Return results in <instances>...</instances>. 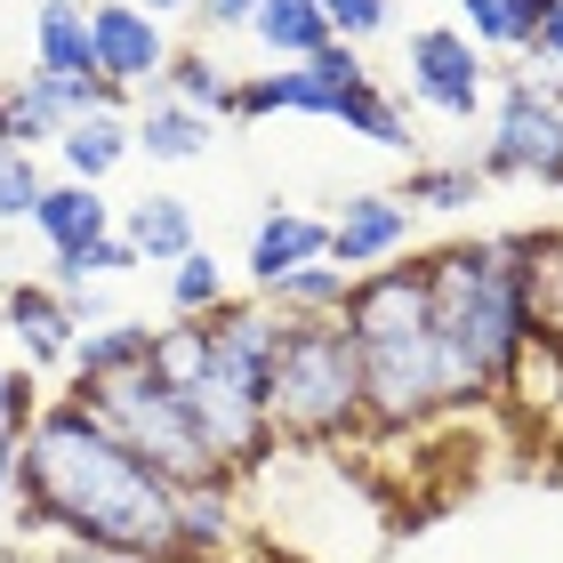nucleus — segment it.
<instances>
[{
	"instance_id": "aec40b11",
	"label": "nucleus",
	"mask_w": 563,
	"mask_h": 563,
	"mask_svg": "<svg viewBox=\"0 0 563 563\" xmlns=\"http://www.w3.org/2000/svg\"><path fill=\"white\" fill-rule=\"evenodd\" d=\"M250 41H258L274 65H306V57H322L339 33H330L322 0H266V9L250 16Z\"/></svg>"
},
{
	"instance_id": "4be33fe9",
	"label": "nucleus",
	"mask_w": 563,
	"mask_h": 563,
	"mask_svg": "<svg viewBox=\"0 0 563 563\" xmlns=\"http://www.w3.org/2000/svg\"><path fill=\"white\" fill-rule=\"evenodd\" d=\"M130 153H137L130 113H89V121H73V130L57 137V162H65V177H81V186H106Z\"/></svg>"
},
{
	"instance_id": "72a5a7b5",
	"label": "nucleus",
	"mask_w": 563,
	"mask_h": 563,
	"mask_svg": "<svg viewBox=\"0 0 563 563\" xmlns=\"http://www.w3.org/2000/svg\"><path fill=\"white\" fill-rule=\"evenodd\" d=\"M41 563H177V555H97V548H48Z\"/></svg>"
},
{
	"instance_id": "4c0bfd02",
	"label": "nucleus",
	"mask_w": 563,
	"mask_h": 563,
	"mask_svg": "<svg viewBox=\"0 0 563 563\" xmlns=\"http://www.w3.org/2000/svg\"><path fill=\"white\" fill-rule=\"evenodd\" d=\"M555 475H563V434H555Z\"/></svg>"
},
{
	"instance_id": "a878e982",
	"label": "nucleus",
	"mask_w": 563,
	"mask_h": 563,
	"mask_svg": "<svg viewBox=\"0 0 563 563\" xmlns=\"http://www.w3.org/2000/svg\"><path fill=\"white\" fill-rule=\"evenodd\" d=\"M234 298V274L218 266V250H194V258L169 266V322H201Z\"/></svg>"
},
{
	"instance_id": "39448f33",
	"label": "nucleus",
	"mask_w": 563,
	"mask_h": 563,
	"mask_svg": "<svg viewBox=\"0 0 563 563\" xmlns=\"http://www.w3.org/2000/svg\"><path fill=\"white\" fill-rule=\"evenodd\" d=\"M266 419L282 451H346L354 434H371L363 354H354L346 322H282Z\"/></svg>"
},
{
	"instance_id": "ddd939ff",
	"label": "nucleus",
	"mask_w": 563,
	"mask_h": 563,
	"mask_svg": "<svg viewBox=\"0 0 563 563\" xmlns=\"http://www.w3.org/2000/svg\"><path fill=\"white\" fill-rule=\"evenodd\" d=\"M177 563H250L242 483H201V492H177Z\"/></svg>"
},
{
	"instance_id": "c756f323",
	"label": "nucleus",
	"mask_w": 563,
	"mask_h": 563,
	"mask_svg": "<svg viewBox=\"0 0 563 563\" xmlns=\"http://www.w3.org/2000/svg\"><path fill=\"white\" fill-rule=\"evenodd\" d=\"M451 9H459V33H467L483 57H492V48L516 57V41H507V0H451Z\"/></svg>"
},
{
	"instance_id": "7ed1b4c3",
	"label": "nucleus",
	"mask_w": 563,
	"mask_h": 563,
	"mask_svg": "<svg viewBox=\"0 0 563 563\" xmlns=\"http://www.w3.org/2000/svg\"><path fill=\"white\" fill-rule=\"evenodd\" d=\"M250 507V548L282 563H378L395 531V507L371 467L346 451H274L242 483Z\"/></svg>"
},
{
	"instance_id": "c9c22d12",
	"label": "nucleus",
	"mask_w": 563,
	"mask_h": 563,
	"mask_svg": "<svg viewBox=\"0 0 563 563\" xmlns=\"http://www.w3.org/2000/svg\"><path fill=\"white\" fill-rule=\"evenodd\" d=\"M130 9H145V16H162V24H169V16H194L201 0H130Z\"/></svg>"
},
{
	"instance_id": "6e6552de",
	"label": "nucleus",
	"mask_w": 563,
	"mask_h": 563,
	"mask_svg": "<svg viewBox=\"0 0 563 563\" xmlns=\"http://www.w3.org/2000/svg\"><path fill=\"white\" fill-rule=\"evenodd\" d=\"M499 89V65L459 33V24H419L402 41V106H427L443 121H475Z\"/></svg>"
},
{
	"instance_id": "dca6fc26",
	"label": "nucleus",
	"mask_w": 563,
	"mask_h": 563,
	"mask_svg": "<svg viewBox=\"0 0 563 563\" xmlns=\"http://www.w3.org/2000/svg\"><path fill=\"white\" fill-rule=\"evenodd\" d=\"M121 242L137 250V266H177V258H194L201 250V225H194V201L186 194H137V201H121Z\"/></svg>"
},
{
	"instance_id": "393cba45",
	"label": "nucleus",
	"mask_w": 563,
	"mask_h": 563,
	"mask_svg": "<svg viewBox=\"0 0 563 563\" xmlns=\"http://www.w3.org/2000/svg\"><path fill=\"white\" fill-rule=\"evenodd\" d=\"M346 137H371L378 153H411L419 162V130H411V106H402V89L371 81L363 97L346 106Z\"/></svg>"
},
{
	"instance_id": "6ab92c4d",
	"label": "nucleus",
	"mask_w": 563,
	"mask_h": 563,
	"mask_svg": "<svg viewBox=\"0 0 563 563\" xmlns=\"http://www.w3.org/2000/svg\"><path fill=\"white\" fill-rule=\"evenodd\" d=\"M33 73H57V81H97L89 0H41V9H33Z\"/></svg>"
},
{
	"instance_id": "9d476101",
	"label": "nucleus",
	"mask_w": 563,
	"mask_h": 563,
	"mask_svg": "<svg viewBox=\"0 0 563 563\" xmlns=\"http://www.w3.org/2000/svg\"><path fill=\"white\" fill-rule=\"evenodd\" d=\"M89 41H97V73H106L121 97H137V89L153 97L162 73H169V57H177L169 24L130 9V0H89Z\"/></svg>"
},
{
	"instance_id": "423d86ee",
	"label": "nucleus",
	"mask_w": 563,
	"mask_h": 563,
	"mask_svg": "<svg viewBox=\"0 0 563 563\" xmlns=\"http://www.w3.org/2000/svg\"><path fill=\"white\" fill-rule=\"evenodd\" d=\"M73 402H89L121 443H130L169 492H201V483H225V467L210 459V443L194 434L186 395L169 387L162 371H130V378H106V387H73Z\"/></svg>"
},
{
	"instance_id": "2eb2a0df",
	"label": "nucleus",
	"mask_w": 563,
	"mask_h": 563,
	"mask_svg": "<svg viewBox=\"0 0 563 563\" xmlns=\"http://www.w3.org/2000/svg\"><path fill=\"white\" fill-rule=\"evenodd\" d=\"M33 234L48 242V258H73V250L121 234V201H106V186H81V177H57L33 210Z\"/></svg>"
},
{
	"instance_id": "f03ea898",
	"label": "nucleus",
	"mask_w": 563,
	"mask_h": 563,
	"mask_svg": "<svg viewBox=\"0 0 563 563\" xmlns=\"http://www.w3.org/2000/svg\"><path fill=\"white\" fill-rule=\"evenodd\" d=\"M555 234H499V242H451L427 258V298H434V339H443V378L451 411L499 395L516 346L540 330V258Z\"/></svg>"
},
{
	"instance_id": "473e14b6",
	"label": "nucleus",
	"mask_w": 563,
	"mask_h": 563,
	"mask_svg": "<svg viewBox=\"0 0 563 563\" xmlns=\"http://www.w3.org/2000/svg\"><path fill=\"white\" fill-rule=\"evenodd\" d=\"M523 65H531V73H563V9L540 24V41L523 48Z\"/></svg>"
},
{
	"instance_id": "b1692460",
	"label": "nucleus",
	"mask_w": 563,
	"mask_h": 563,
	"mask_svg": "<svg viewBox=\"0 0 563 563\" xmlns=\"http://www.w3.org/2000/svg\"><path fill=\"white\" fill-rule=\"evenodd\" d=\"M234 73L218 65V48H177L169 73H162V97H177V106H194V113H210V121H234Z\"/></svg>"
},
{
	"instance_id": "20e7f679",
	"label": "nucleus",
	"mask_w": 563,
	"mask_h": 563,
	"mask_svg": "<svg viewBox=\"0 0 563 563\" xmlns=\"http://www.w3.org/2000/svg\"><path fill=\"white\" fill-rule=\"evenodd\" d=\"M346 339L363 354V402L371 434H419L451 411L443 378V339H434V298H427V258L411 266H371L346 298Z\"/></svg>"
},
{
	"instance_id": "cd10ccee",
	"label": "nucleus",
	"mask_w": 563,
	"mask_h": 563,
	"mask_svg": "<svg viewBox=\"0 0 563 563\" xmlns=\"http://www.w3.org/2000/svg\"><path fill=\"white\" fill-rule=\"evenodd\" d=\"M41 371H24L16 363V354H0V434H16V443H24V434H33V419H41Z\"/></svg>"
},
{
	"instance_id": "e433bc0d",
	"label": "nucleus",
	"mask_w": 563,
	"mask_h": 563,
	"mask_svg": "<svg viewBox=\"0 0 563 563\" xmlns=\"http://www.w3.org/2000/svg\"><path fill=\"white\" fill-rule=\"evenodd\" d=\"M16 145V130H9V89H0V153Z\"/></svg>"
},
{
	"instance_id": "a211bd4d",
	"label": "nucleus",
	"mask_w": 563,
	"mask_h": 563,
	"mask_svg": "<svg viewBox=\"0 0 563 563\" xmlns=\"http://www.w3.org/2000/svg\"><path fill=\"white\" fill-rule=\"evenodd\" d=\"M130 137H137V153H145V162H162V169H186V162H201V153L218 145V121L153 89L145 106L130 113Z\"/></svg>"
},
{
	"instance_id": "f3484780",
	"label": "nucleus",
	"mask_w": 563,
	"mask_h": 563,
	"mask_svg": "<svg viewBox=\"0 0 563 563\" xmlns=\"http://www.w3.org/2000/svg\"><path fill=\"white\" fill-rule=\"evenodd\" d=\"M153 346H162V330L137 322V314H113V322H97L73 339V363L65 378L73 387H106V378H130V371H153Z\"/></svg>"
},
{
	"instance_id": "f257e3e1",
	"label": "nucleus",
	"mask_w": 563,
	"mask_h": 563,
	"mask_svg": "<svg viewBox=\"0 0 563 563\" xmlns=\"http://www.w3.org/2000/svg\"><path fill=\"white\" fill-rule=\"evenodd\" d=\"M16 531L97 555H177V492L73 395H48L16 459Z\"/></svg>"
},
{
	"instance_id": "7c9ffc66",
	"label": "nucleus",
	"mask_w": 563,
	"mask_h": 563,
	"mask_svg": "<svg viewBox=\"0 0 563 563\" xmlns=\"http://www.w3.org/2000/svg\"><path fill=\"white\" fill-rule=\"evenodd\" d=\"M258 9H266V0H201L194 24H201V33H250V16H258Z\"/></svg>"
},
{
	"instance_id": "f8f14e48",
	"label": "nucleus",
	"mask_w": 563,
	"mask_h": 563,
	"mask_svg": "<svg viewBox=\"0 0 563 563\" xmlns=\"http://www.w3.org/2000/svg\"><path fill=\"white\" fill-rule=\"evenodd\" d=\"M411 225H419V210L402 194H346L330 210V266H346V274L395 266L411 250Z\"/></svg>"
},
{
	"instance_id": "4468645a",
	"label": "nucleus",
	"mask_w": 563,
	"mask_h": 563,
	"mask_svg": "<svg viewBox=\"0 0 563 563\" xmlns=\"http://www.w3.org/2000/svg\"><path fill=\"white\" fill-rule=\"evenodd\" d=\"M330 258V218H314V210H266L258 225H250V290H274L282 274H298V266H322Z\"/></svg>"
},
{
	"instance_id": "f704fd0d",
	"label": "nucleus",
	"mask_w": 563,
	"mask_h": 563,
	"mask_svg": "<svg viewBox=\"0 0 563 563\" xmlns=\"http://www.w3.org/2000/svg\"><path fill=\"white\" fill-rule=\"evenodd\" d=\"M16 459H24V443H16V434H0V499H16Z\"/></svg>"
},
{
	"instance_id": "1a4fd4ad",
	"label": "nucleus",
	"mask_w": 563,
	"mask_h": 563,
	"mask_svg": "<svg viewBox=\"0 0 563 563\" xmlns=\"http://www.w3.org/2000/svg\"><path fill=\"white\" fill-rule=\"evenodd\" d=\"M9 130H16V145L24 153H41V145H57L73 121H89V113H121L130 106V97H121L106 73H97V81H57V73H9Z\"/></svg>"
},
{
	"instance_id": "412c9836",
	"label": "nucleus",
	"mask_w": 563,
	"mask_h": 563,
	"mask_svg": "<svg viewBox=\"0 0 563 563\" xmlns=\"http://www.w3.org/2000/svg\"><path fill=\"white\" fill-rule=\"evenodd\" d=\"M354 282L363 274H346V266H298V274H282L274 290H250V298H266L282 322H339L346 314V298H354Z\"/></svg>"
},
{
	"instance_id": "0eeeda50",
	"label": "nucleus",
	"mask_w": 563,
	"mask_h": 563,
	"mask_svg": "<svg viewBox=\"0 0 563 563\" xmlns=\"http://www.w3.org/2000/svg\"><path fill=\"white\" fill-rule=\"evenodd\" d=\"M483 177H523V186L563 194V106L548 73H499L492 97V137H483Z\"/></svg>"
},
{
	"instance_id": "2f4dec72",
	"label": "nucleus",
	"mask_w": 563,
	"mask_h": 563,
	"mask_svg": "<svg viewBox=\"0 0 563 563\" xmlns=\"http://www.w3.org/2000/svg\"><path fill=\"white\" fill-rule=\"evenodd\" d=\"M555 9H563V0H507V41H516V57L540 41V24H548Z\"/></svg>"
},
{
	"instance_id": "5701e85b",
	"label": "nucleus",
	"mask_w": 563,
	"mask_h": 563,
	"mask_svg": "<svg viewBox=\"0 0 563 563\" xmlns=\"http://www.w3.org/2000/svg\"><path fill=\"white\" fill-rule=\"evenodd\" d=\"M411 210H434V218H459V210H475L483 194H492V177H483V162L467 153V162H411V177L395 186Z\"/></svg>"
},
{
	"instance_id": "bb28decb",
	"label": "nucleus",
	"mask_w": 563,
	"mask_h": 563,
	"mask_svg": "<svg viewBox=\"0 0 563 563\" xmlns=\"http://www.w3.org/2000/svg\"><path fill=\"white\" fill-rule=\"evenodd\" d=\"M41 194H48L41 162H33V153H24V145H9V153H0V225H33Z\"/></svg>"
},
{
	"instance_id": "9b49d317",
	"label": "nucleus",
	"mask_w": 563,
	"mask_h": 563,
	"mask_svg": "<svg viewBox=\"0 0 563 563\" xmlns=\"http://www.w3.org/2000/svg\"><path fill=\"white\" fill-rule=\"evenodd\" d=\"M0 339L16 346L24 371H65L81 322H73L57 282H0Z\"/></svg>"
},
{
	"instance_id": "c85d7f7f",
	"label": "nucleus",
	"mask_w": 563,
	"mask_h": 563,
	"mask_svg": "<svg viewBox=\"0 0 563 563\" xmlns=\"http://www.w3.org/2000/svg\"><path fill=\"white\" fill-rule=\"evenodd\" d=\"M322 16H330V33L346 48H363V41H378L395 24V0H322Z\"/></svg>"
}]
</instances>
